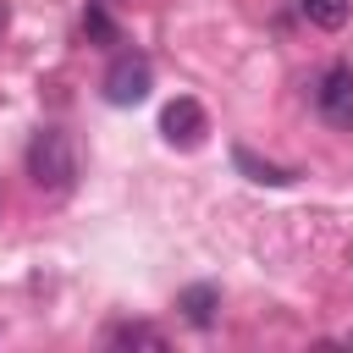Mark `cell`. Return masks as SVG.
Masks as SVG:
<instances>
[{
    "mask_svg": "<svg viewBox=\"0 0 353 353\" xmlns=\"http://www.w3.org/2000/svg\"><path fill=\"white\" fill-rule=\"evenodd\" d=\"M28 182L39 193H66L77 182V149L61 127H39L28 138Z\"/></svg>",
    "mask_w": 353,
    "mask_h": 353,
    "instance_id": "6da1fadb",
    "label": "cell"
},
{
    "mask_svg": "<svg viewBox=\"0 0 353 353\" xmlns=\"http://www.w3.org/2000/svg\"><path fill=\"white\" fill-rule=\"evenodd\" d=\"M99 88H105V99H110V105H138V99H149V88H154V66H149V55L121 50V55L105 66Z\"/></svg>",
    "mask_w": 353,
    "mask_h": 353,
    "instance_id": "7a4b0ae2",
    "label": "cell"
},
{
    "mask_svg": "<svg viewBox=\"0 0 353 353\" xmlns=\"http://www.w3.org/2000/svg\"><path fill=\"white\" fill-rule=\"evenodd\" d=\"M176 309H182V320H188V325H199V331H204V325H215L221 292H215L210 281H193V287H182V292H176Z\"/></svg>",
    "mask_w": 353,
    "mask_h": 353,
    "instance_id": "5b68a950",
    "label": "cell"
},
{
    "mask_svg": "<svg viewBox=\"0 0 353 353\" xmlns=\"http://www.w3.org/2000/svg\"><path fill=\"white\" fill-rule=\"evenodd\" d=\"M347 342H353V336H347Z\"/></svg>",
    "mask_w": 353,
    "mask_h": 353,
    "instance_id": "8fae6325",
    "label": "cell"
},
{
    "mask_svg": "<svg viewBox=\"0 0 353 353\" xmlns=\"http://www.w3.org/2000/svg\"><path fill=\"white\" fill-rule=\"evenodd\" d=\"M6 28H11V6L0 0V39H6Z\"/></svg>",
    "mask_w": 353,
    "mask_h": 353,
    "instance_id": "30bf717a",
    "label": "cell"
},
{
    "mask_svg": "<svg viewBox=\"0 0 353 353\" xmlns=\"http://www.w3.org/2000/svg\"><path fill=\"white\" fill-rule=\"evenodd\" d=\"M105 342H110V347H149V353L165 347V336H160L149 320H116V325L105 331Z\"/></svg>",
    "mask_w": 353,
    "mask_h": 353,
    "instance_id": "52a82bcc",
    "label": "cell"
},
{
    "mask_svg": "<svg viewBox=\"0 0 353 353\" xmlns=\"http://www.w3.org/2000/svg\"><path fill=\"white\" fill-rule=\"evenodd\" d=\"M314 110L331 121V127H353V66L347 61H331L325 72H320V83H314Z\"/></svg>",
    "mask_w": 353,
    "mask_h": 353,
    "instance_id": "3957f363",
    "label": "cell"
},
{
    "mask_svg": "<svg viewBox=\"0 0 353 353\" xmlns=\"http://www.w3.org/2000/svg\"><path fill=\"white\" fill-rule=\"evenodd\" d=\"M160 132H165L171 143L193 149V143L204 138V105H199V99H171V105L160 110Z\"/></svg>",
    "mask_w": 353,
    "mask_h": 353,
    "instance_id": "277c9868",
    "label": "cell"
},
{
    "mask_svg": "<svg viewBox=\"0 0 353 353\" xmlns=\"http://www.w3.org/2000/svg\"><path fill=\"white\" fill-rule=\"evenodd\" d=\"M298 11H303L314 28H342V22H347V0H298Z\"/></svg>",
    "mask_w": 353,
    "mask_h": 353,
    "instance_id": "ba28073f",
    "label": "cell"
},
{
    "mask_svg": "<svg viewBox=\"0 0 353 353\" xmlns=\"http://www.w3.org/2000/svg\"><path fill=\"white\" fill-rule=\"evenodd\" d=\"M83 33H88V39H99V44H116V39H121V33H116V22H110L99 6H88V11H83Z\"/></svg>",
    "mask_w": 353,
    "mask_h": 353,
    "instance_id": "9c48e42d",
    "label": "cell"
},
{
    "mask_svg": "<svg viewBox=\"0 0 353 353\" xmlns=\"http://www.w3.org/2000/svg\"><path fill=\"white\" fill-rule=\"evenodd\" d=\"M232 165L248 176V182H265V188H287V182H298V171H287V165H270V160H259L248 143H237L232 149Z\"/></svg>",
    "mask_w": 353,
    "mask_h": 353,
    "instance_id": "8992f818",
    "label": "cell"
}]
</instances>
